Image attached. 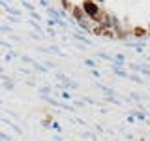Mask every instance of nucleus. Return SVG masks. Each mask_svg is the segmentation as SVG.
<instances>
[{"label":"nucleus","instance_id":"5","mask_svg":"<svg viewBox=\"0 0 150 141\" xmlns=\"http://www.w3.org/2000/svg\"><path fill=\"white\" fill-rule=\"evenodd\" d=\"M100 2H101V0H100Z\"/></svg>","mask_w":150,"mask_h":141},{"label":"nucleus","instance_id":"2","mask_svg":"<svg viewBox=\"0 0 150 141\" xmlns=\"http://www.w3.org/2000/svg\"><path fill=\"white\" fill-rule=\"evenodd\" d=\"M71 13H73L75 19H83V17H84V9H83V6H73V8H71Z\"/></svg>","mask_w":150,"mask_h":141},{"label":"nucleus","instance_id":"4","mask_svg":"<svg viewBox=\"0 0 150 141\" xmlns=\"http://www.w3.org/2000/svg\"><path fill=\"white\" fill-rule=\"evenodd\" d=\"M62 6H64L66 9H71V6H69V2H68V0H62Z\"/></svg>","mask_w":150,"mask_h":141},{"label":"nucleus","instance_id":"3","mask_svg":"<svg viewBox=\"0 0 150 141\" xmlns=\"http://www.w3.org/2000/svg\"><path fill=\"white\" fill-rule=\"evenodd\" d=\"M133 36L143 38V36H146V30H144V28H141V26H135L133 28Z\"/></svg>","mask_w":150,"mask_h":141},{"label":"nucleus","instance_id":"1","mask_svg":"<svg viewBox=\"0 0 150 141\" xmlns=\"http://www.w3.org/2000/svg\"><path fill=\"white\" fill-rule=\"evenodd\" d=\"M83 9H84V15H88L90 19H94V21H96L98 15H100V8H98V4L94 2V0H84Z\"/></svg>","mask_w":150,"mask_h":141}]
</instances>
